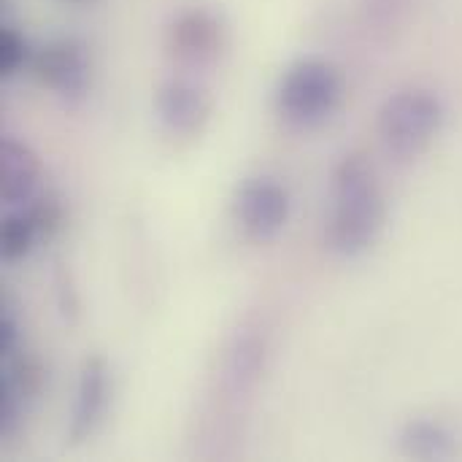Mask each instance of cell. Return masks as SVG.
<instances>
[{
  "mask_svg": "<svg viewBox=\"0 0 462 462\" xmlns=\"http://www.w3.org/2000/svg\"><path fill=\"white\" fill-rule=\"evenodd\" d=\"M111 382H108V365L100 357H89L81 365L79 382H76V398H73V411L68 422V439L70 444L87 441L95 428L100 425L108 403Z\"/></svg>",
  "mask_w": 462,
  "mask_h": 462,
  "instance_id": "7",
  "label": "cell"
},
{
  "mask_svg": "<svg viewBox=\"0 0 462 462\" xmlns=\"http://www.w3.org/2000/svg\"><path fill=\"white\" fill-rule=\"evenodd\" d=\"M41 184V160L27 143L5 138L0 143V195L11 208H24L35 203Z\"/></svg>",
  "mask_w": 462,
  "mask_h": 462,
  "instance_id": "8",
  "label": "cell"
},
{
  "mask_svg": "<svg viewBox=\"0 0 462 462\" xmlns=\"http://www.w3.org/2000/svg\"><path fill=\"white\" fill-rule=\"evenodd\" d=\"M35 79L65 100H79L87 92L89 62L76 41H54L32 57Z\"/></svg>",
  "mask_w": 462,
  "mask_h": 462,
  "instance_id": "5",
  "label": "cell"
},
{
  "mask_svg": "<svg viewBox=\"0 0 462 462\" xmlns=\"http://www.w3.org/2000/svg\"><path fill=\"white\" fill-rule=\"evenodd\" d=\"M328 246L338 257L365 254L382 236L387 206L379 173L363 152H349L333 171Z\"/></svg>",
  "mask_w": 462,
  "mask_h": 462,
  "instance_id": "1",
  "label": "cell"
},
{
  "mask_svg": "<svg viewBox=\"0 0 462 462\" xmlns=\"http://www.w3.org/2000/svg\"><path fill=\"white\" fill-rule=\"evenodd\" d=\"M49 236L43 217L38 211L35 203L24 206V208H11L3 219V233H0V249L5 260H22L27 257L38 238Z\"/></svg>",
  "mask_w": 462,
  "mask_h": 462,
  "instance_id": "11",
  "label": "cell"
},
{
  "mask_svg": "<svg viewBox=\"0 0 462 462\" xmlns=\"http://www.w3.org/2000/svg\"><path fill=\"white\" fill-rule=\"evenodd\" d=\"M447 122V106L430 87L395 89L379 108L376 133L379 143L401 165L420 160L441 135Z\"/></svg>",
  "mask_w": 462,
  "mask_h": 462,
  "instance_id": "2",
  "label": "cell"
},
{
  "mask_svg": "<svg viewBox=\"0 0 462 462\" xmlns=\"http://www.w3.org/2000/svg\"><path fill=\"white\" fill-rule=\"evenodd\" d=\"M14 346H16V322L14 317L5 311L0 317V355L3 357H11L14 355Z\"/></svg>",
  "mask_w": 462,
  "mask_h": 462,
  "instance_id": "13",
  "label": "cell"
},
{
  "mask_svg": "<svg viewBox=\"0 0 462 462\" xmlns=\"http://www.w3.org/2000/svg\"><path fill=\"white\" fill-rule=\"evenodd\" d=\"M292 214L290 189L273 176H252L236 195V219L246 238L268 244L282 236Z\"/></svg>",
  "mask_w": 462,
  "mask_h": 462,
  "instance_id": "4",
  "label": "cell"
},
{
  "mask_svg": "<svg viewBox=\"0 0 462 462\" xmlns=\"http://www.w3.org/2000/svg\"><path fill=\"white\" fill-rule=\"evenodd\" d=\"M154 108H157V119H160L162 130L176 138L200 135L211 116L208 95L200 87H195L189 81H179V79L165 81L157 89Z\"/></svg>",
  "mask_w": 462,
  "mask_h": 462,
  "instance_id": "6",
  "label": "cell"
},
{
  "mask_svg": "<svg viewBox=\"0 0 462 462\" xmlns=\"http://www.w3.org/2000/svg\"><path fill=\"white\" fill-rule=\"evenodd\" d=\"M344 81L333 62L303 57L292 62L276 89V108L295 130H314L325 125L341 106Z\"/></svg>",
  "mask_w": 462,
  "mask_h": 462,
  "instance_id": "3",
  "label": "cell"
},
{
  "mask_svg": "<svg viewBox=\"0 0 462 462\" xmlns=\"http://www.w3.org/2000/svg\"><path fill=\"white\" fill-rule=\"evenodd\" d=\"M401 452L409 460H452L460 452L457 436L439 420H411L401 430Z\"/></svg>",
  "mask_w": 462,
  "mask_h": 462,
  "instance_id": "10",
  "label": "cell"
},
{
  "mask_svg": "<svg viewBox=\"0 0 462 462\" xmlns=\"http://www.w3.org/2000/svg\"><path fill=\"white\" fill-rule=\"evenodd\" d=\"M24 62H27V43H24V38L16 30L3 27V32H0V73L3 76H14Z\"/></svg>",
  "mask_w": 462,
  "mask_h": 462,
  "instance_id": "12",
  "label": "cell"
},
{
  "mask_svg": "<svg viewBox=\"0 0 462 462\" xmlns=\"http://www.w3.org/2000/svg\"><path fill=\"white\" fill-rule=\"evenodd\" d=\"M222 49V27L206 11H189L171 27V51L179 60L206 62Z\"/></svg>",
  "mask_w": 462,
  "mask_h": 462,
  "instance_id": "9",
  "label": "cell"
}]
</instances>
